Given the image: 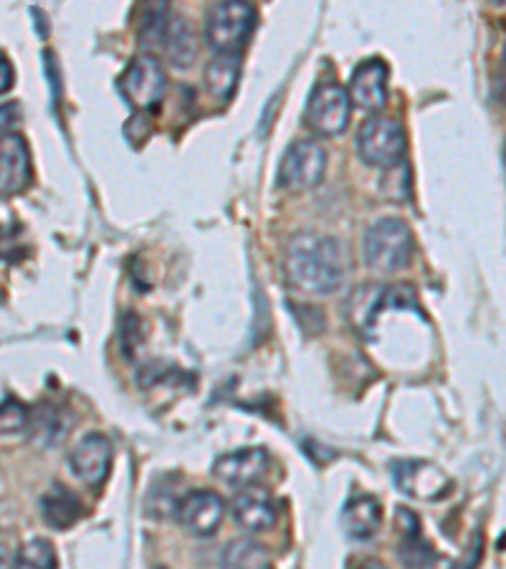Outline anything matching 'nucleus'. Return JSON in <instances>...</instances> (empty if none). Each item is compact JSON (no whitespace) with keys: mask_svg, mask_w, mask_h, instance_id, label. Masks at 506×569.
Masks as SVG:
<instances>
[{"mask_svg":"<svg viewBox=\"0 0 506 569\" xmlns=\"http://www.w3.org/2000/svg\"><path fill=\"white\" fill-rule=\"evenodd\" d=\"M287 273L294 287L327 297L345 281V256L333 236L304 231L291 238L287 251Z\"/></svg>","mask_w":506,"mask_h":569,"instance_id":"obj_1","label":"nucleus"},{"mask_svg":"<svg viewBox=\"0 0 506 569\" xmlns=\"http://www.w3.org/2000/svg\"><path fill=\"white\" fill-rule=\"evenodd\" d=\"M413 251H416V238H413L410 226L400 218H380L365 231V263L377 273H398L408 269Z\"/></svg>","mask_w":506,"mask_h":569,"instance_id":"obj_2","label":"nucleus"},{"mask_svg":"<svg viewBox=\"0 0 506 569\" xmlns=\"http://www.w3.org/2000/svg\"><path fill=\"white\" fill-rule=\"evenodd\" d=\"M256 29V8L251 3H218L206 18V41L216 53L241 57Z\"/></svg>","mask_w":506,"mask_h":569,"instance_id":"obj_3","label":"nucleus"},{"mask_svg":"<svg viewBox=\"0 0 506 569\" xmlns=\"http://www.w3.org/2000/svg\"><path fill=\"white\" fill-rule=\"evenodd\" d=\"M405 130L398 119L373 114L357 132V152L370 168H398L405 158Z\"/></svg>","mask_w":506,"mask_h":569,"instance_id":"obj_4","label":"nucleus"},{"mask_svg":"<svg viewBox=\"0 0 506 569\" xmlns=\"http://www.w3.org/2000/svg\"><path fill=\"white\" fill-rule=\"evenodd\" d=\"M117 87L137 112H152V109L160 107L165 91H168V77H165V69L158 59L150 57V53H140L122 71Z\"/></svg>","mask_w":506,"mask_h":569,"instance_id":"obj_5","label":"nucleus"},{"mask_svg":"<svg viewBox=\"0 0 506 569\" xmlns=\"http://www.w3.org/2000/svg\"><path fill=\"white\" fill-rule=\"evenodd\" d=\"M327 170V152L317 142L299 140L287 147L276 172L279 188L291 192H304L317 188Z\"/></svg>","mask_w":506,"mask_h":569,"instance_id":"obj_6","label":"nucleus"},{"mask_svg":"<svg viewBox=\"0 0 506 569\" xmlns=\"http://www.w3.org/2000/svg\"><path fill=\"white\" fill-rule=\"evenodd\" d=\"M304 117H307L309 130L321 137L345 134L349 117H353V102H349L347 89L339 84H319L311 91Z\"/></svg>","mask_w":506,"mask_h":569,"instance_id":"obj_7","label":"nucleus"},{"mask_svg":"<svg viewBox=\"0 0 506 569\" xmlns=\"http://www.w3.org/2000/svg\"><path fill=\"white\" fill-rule=\"evenodd\" d=\"M393 481L410 499L436 501L454 489L448 476L438 466L426 461H398L393 463Z\"/></svg>","mask_w":506,"mask_h":569,"instance_id":"obj_8","label":"nucleus"},{"mask_svg":"<svg viewBox=\"0 0 506 569\" xmlns=\"http://www.w3.org/2000/svg\"><path fill=\"white\" fill-rule=\"evenodd\" d=\"M388 77L390 69L383 59H367L349 77L347 97L365 112H380L388 104Z\"/></svg>","mask_w":506,"mask_h":569,"instance_id":"obj_9","label":"nucleus"},{"mask_svg":"<svg viewBox=\"0 0 506 569\" xmlns=\"http://www.w3.org/2000/svg\"><path fill=\"white\" fill-rule=\"evenodd\" d=\"M69 466L81 483L97 489L107 481L109 468H112V440L101 433L79 440V446L69 456Z\"/></svg>","mask_w":506,"mask_h":569,"instance_id":"obj_10","label":"nucleus"},{"mask_svg":"<svg viewBox=\"0 0 506 569\" xmlns=\"http://www.w3.org/2000/svg\"><path fill=\"white\" fill-rule=\"evenodd\" d=\"M175 513H178V521L190 535L210 537L224 525L226 503L214 491H192L186 499H180Z\"/></svg>","mask_w":506,"mask_h":569,"instance_id":"obj_11","label":"nucleus"},{"mask_svg":"<svg viewBox=\"0 0 506 569\" xmlns=\"http://www.w3.org/2000/svg\"><path fill=\"white\" fill-rule=\"evenodd\" d=\"M271 468V456L266 448H244V451L226 453L216 458L214 473L220 481L246 489V486H256Z\"/></svg>","mask_w":506,"mask_h":569,"instance_id":"obj_12","label":"nucleus"},{"mask_svg":"<svg viewBox=\"0 0 506 569\" xmlns=\"http://www.w3.org/2000/svg\"><path fill=\"white\" fill-rule=\"evenodd\" d=\"M31 182V150L21 134L0 140V198L18 196Z\"/></svg>","mask_w":506,"mask_h":569,"instance_id":"obj_13","label":"nucleus"},{"mask_svg":"<svg viewBox=\"0 0 506 569\" xmlns=\"http://www.w3.org/2000/svg\"><path fill=\"white\" fill-rule=\"evenodd\" d=\"M234 519L248 531H266L274 527L276 507L271 493L259 486H246L231 501Z\"/></svg>","mask_w":506,"mask_h":569,"instance_id":"obj_14","label":"nucleus"},{"mask_svg":"<svg viewBox=\"0 0 506 569\" xmlns=\"http://www.w3.org/2000/svg\"><path fill=\"white\" fill-rule=\"evenodd\" d=\"M383 525V507L375 497H355L345 503L343 529L349 539H373Z\"/></svg>","mask_w":506,"mask_h":569,"instance_id":"obj_15","label":"nucleus"},{"mask_svg":"<svg viewBox=\"0 0 506 569\" xmlns=\"http://www.w3.org/2000/svg\"><path fill=\"white\" fill-rule=\"evenodd\" d=\"M41 513L46 525L59 531H67L77 525L81 517H85V503H81L77 493H71L67 486L57 483L41 499Z\"/></svg>","mask_w":506,"mask_h":569,"instance_id":"obj_16","label":"nucleus"},{"mask_svg":"<svg viewBox=\"0 0 506 569\" xmlns=\"http://www.w3.org/2000/svg\"><path fill=\"white\" fill-rule=\"evenodd\" d=\"M238 81H241V57H226V53H216L206 67V87L208 94L218 99V102H231L236 94Z\"/></svg>","mask_w":506,"mask_h":569,"instance_id":"obj_17","label":"nucleus"},{"mask_svg":"<svg viewBox=\"0 0 506 569\" xmlns=\"http://www.w3.org/2000/svg\"><path fill=\"white\" fill-rule=\"evenodd\" d=\"M220 569H271V555L261 541L234 539L224 549Z\"/></svg>","mask_w":506,"mask_h":569,"instance_id":"obj_18","label":"nucleus"},{"mask_svg":"<svg viewBox=\"0 0 506 569\" xmlns=\"http://www.w3.org/2000/svg\"><path fill=\"white\" fill-rule=\"evenodd\" d=\"M165 46H168V57L172 59L175 67L186 69L196 61V31L190 29V23L180 16H170L168 31H165Z\"/></svg>","mask_w":506,"mask_h":569,"instance_id":"obj_19","label":"nucleus"},{"mask_svg":"<svg viewBox=\"0 0 506 569\" xmlns=\"http://www.w3.org/2000/svg\"><path fill=\"white\" fill-rule=\"evenodd\" d=\"M11 569H57V552L46 539H31L18 549Z\"/></svg>","mask_w":506,"mask_h":569,"instance_id":"obj_20","label":"nucleus"},{"mask_svg":"<svg viewBox=\"0 0 506 569\" xmlns=\"http://www.w3.org/2000/svg\"><path fill=\"white\" fill-rule=\"evenodd\" d=\"M26 428H31V433L39 443H57L63 436V430H67L63 428V420L59 418V412L51 408H41L33 418L29 416V426Z\"/></svg>","mask_w":506,"mask_h":569,"instance_id":"obj_21","label":"nucleus"},{"mask_svg":"<svg viewBox=\"0 0 506 569\" xmlns=\"http://www.w3.org/2000/svg\"><path fill=\"white\" fill-rule=\"evenodd\" d=\"M29 426V412L21 406V402H3L0 406V436L6 433H18V430H23Z\"/></svg>","mask_w":506,"mask_h":569,"instance_id":"obj_22","label":"nucleus"},{"mask_svg":"<svg viewBox=\"0 0 506 569\" xmlns=\"http://www.w3.org/2000/svg\"><path fill=\"white\" fill-rule=\"evenodd\" d=\"M21 119H23L21 104H18V102L0 104V140H6V137L16 134L18 124H21Z\"/></svg>","mask_w":506,"mask_h":569,"instance_id":"obj_23","label":"nucleus"},{"mask_svg":"<svg viewBox=\"0 0 506 569\" xmlns=\"http://www.w3.org/2000/svg\"><path fill=\"white\" fill-rule=\"evenodd\" d=\"M13 79H16V71L11 67V61L0 57V94H6V91L13 87Z\"/></svg>","mask_w":506,"mask_h":569,"instance_id":"obj_24","label":"nucleus"},{"mask_svg":"<svg viewBox=\"0 0 506 569\" xmlns=\"http://www.w3.org/2000/svg\"><path fill=\"white\" fill-rule=\"evenodd\" d=\"M13 567V552L8 549V545H0V569H11Z\"/></svg>","mask_w":506,"mask_h":569,"instance_id":"obj_25","label":"nucleus"},{"mask_svg":"<svg viewBox=\"0 0 506 569\" xmlns=\"http://www.w3.org/2000/svg\"><path fill=\"white\" fill-rule=\"evenodd\" d=\"M357 569H388L383 562H375V559H367V562H363Z\"/></svg>","mask_w":506,"mask_h":569,"instance_id":"obj_26","label":"nucleus"},{"mask_svg":"<svg viewBox=\"0 0 506 569\" xmlns=\"http://www.w3.org/2000/svg\"><path fill=\"white\" fill-rule=\"evenodd\" d=\"M158 569H165V567H158Z\"/></svg>","mask_w":506,"mask_h":569,"instance_id":"obj_27","label":"nucleus"}]
</instances>
